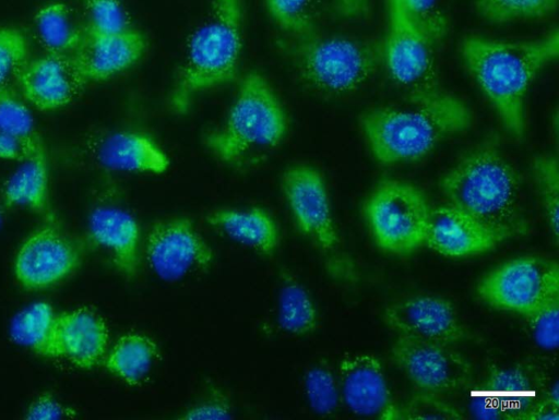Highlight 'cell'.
I'll list each match as a JSON object with an SVG mask.
<instances>
[{"label": "cell", "instance_id": "obj_18", "mask_svg": "<svg viewBox=\"0 0 559 420\" xmlns=\"http://www.w3.org/2000/svg\"><path fill=\"white\" fill-rule=\"evenodd\" d=\"M507 238L457 208L430 209L425 243L448 257H465L491 250Z\"/></svg>", "mask_w": 559, "mask_h": 420}, {"label": "cell", "instance_id": "obj_12", "mask_svg": "<svg viewBox=\"0 0 559 420\" xmlns=\"http://www.w3.org/2000/svg\"><path fill=\"white\" fill-rule=\"evenodd\" d=\"M556 262L539 256L513 259L477 285V293L492 308L526 316L543 299Z\"/></svg>", "mask_w": 559, "mask_h": 420}, {"label": "cell", "instance_id": "obj_42", "mask_svg": "<svg viewBox=\"0 0 559 420\" xmlns=\"http://www.w3.org/2000/svg\"><path fill=\"white\" fill-rule=\"evenodd\" d=\"M468 409L478 419H506L503 411L497 405L484 384L471 392Z\"/></svg>", "mask_w": 559, "mask_h": 420}, {"label": "cell", "instance_id": "obj_35", "mask_svg": "<svg viewBox=\"0 0 559 420\" xmlns=\"http://www.w3.org/2000/svg\"><path fill=\"white\" fill-rule=\"evenodd\" d=\"M451 0H401L411 20L436 45L449 29V7Z\"/></svg>", "mask_w": 559, "mask_h": 420}, {"label": "cell", "instance_id": "obj_45", "mask_svg": "<svg viewBox=\"0 0 559 420\" xmlns=\"http://www.w3.org/2000/svg\"><path fill=\"white\" fill-rule=\"evenodd\" d=\"M2 219H3V212H2V207L0 205V226H1Z\"/></svg>", "mask_w": 559, "mask_h": 420}, {"label": "cell", "instance_id": "obj_16", "mask_svg": "<svg viewBox=\"0 0 559 420\" xmlns=\"http://www.w3.org/2000/svg\"><path fill=\"white\" fill-rule=\"evenodd\" d=\"M145 48V37L134 28L106 34L85 26L71 56L85 83L100 82L134 65Z\"/></svg>", "mask_w": 559, "mask_h": 420}, {"label": "cell", "instance_id": "obj_1", "mask_svg": "<svg viewBox=\"0 0 559 420\" xmlns=\"http://www.w3.org/2000/svg\"><path fill=\"white\" fill-rule=\"evenodd\" d=\"M559 52L554 29L535 40L506 41L478 36L464 39L462 58L490 100L504 128L514 136L525 131V97L537 73Z\"/></svg>", "mask_w": 559, "mask_h": 420}, {"label": "cell", "instance_id": "obj_23", "mask_svg": "<svg viewBox=\"0 0 559 420\" xmlns=\"http://www.w3.org/2000/svg\"><path fill=\"white\" fill-rule=\"evenodd\" d=\"M485 387L506 419H524L545 391L543 375L533 367H490Z\"/></svg>", "mask_w": 559, "mask_h": 420}, {"label": "cell", "instance_id": "obj_26", "mask_svg": "<svg viewBox=\"0 0 559 420\" xmlns=\"http://www.w3.org/2000/svg\"><path fill=\"white\" fill-rule=\"evenodd\" d=\"M3 188L7 207H26L37 214L49 211V172L45 148L22 161Z\"/></svg>", "mask_w": 559, "mask_h": 420}, {"label": "cell", "instance_id": "obj_31", "mask_svg": "<svg viewBox=\"0 0 559 420\" xmlns=\"http://www.w3.org/2000/svg\"><path fill=\"white\" fill-rule=\"evenodd\" d=\"M304 388L310 408L320 416L332 415L340 403V387L330 365L319 361L311 365L304 379Z\"/></svg>", "mask_w": 559, "mask_h": 420}, {"label": "cell", "instance_id": "obj_13", "mask_svg": "<svg viewBox=\"0 0 559 420\" xmlns=\"http://www.w3.org/2000/svg\"><path fill=\"white\" fill-rule=\"evenodd\" d=\"M281 188L299 231L321 250H333L337 236L322 175L311 166L294 165L283 172Z\"/></svg>", "mask_w": 559, "mask_h": 420}, {"label": "cell", "instance_id": "obj_15", "mask_svg": "<svg viewBox=\"0 0 559 420\" xmlns=\"http://www.w3.org/2000/svg\"><path fill=\"white\" fill-rule=\"evenodd\" d=\"M338 387L343 401L353 413L386 420L402 419L382 365L374 356L344 355L338 365Z\"/></svg>", "mask_w": 559, "mask_h": 420}, {"label": "cell", "instance_id": "obj_11", "mask_svg": "<svg viewBox=\"0 0 559 420\" xmlns=\"http://www.w3.org/2000/svg\"><path fill=\"white\" fill-rule=\"evenodd\" d=\"M392 359L412 383L432 394L457 391L472 377L471 363L445 344L400 335Z\"/></svg>", "mask_w": 559, "mask_h": 420}, {"label": "cell", "instance_id": "obj_2", "mask_svg": "<svg viewBox=\"0 0 559 420\" xmlns=\"http://www.w3.org/2000/svg\"><path fill=\"white\" fill-rule=\"evenodd\" d=\"M441 189L449 205L507 239L525 233L520 181L496 137L466 154L443 177Z\"/></svg>", "mask_w": 559, "mask_h": 420}, {"label": "cell", "instance_id": "obj_28", "mask_svg": "<svg viewBox=\"0 0 559 420\" xmlns=\"http://www.w3.org/2000/svg\"><path fill=\"white\" fill-rule=\"evenodd\" d=\"M277 320L281 328L293 336H306L318 326L316 304L307 289L288 278L278 295Z\"/></svg>", "mask_w": 559, "mask_h": 420}, {"label": "cell", "instance_id": "obj_14", "mask_svg": "<svg viewBox=\"0 0 559 420\" xmlns=\"http://www.w3.org/2000/svg\"><path fill=\"white\" fill-rule=\"evenodd\" d=\"M16 81L23 99L40 111L66 107L85 84L71 53L51 51L28 59Z\"/></svg>", "mask_w": 559, "mask_h": 420}, {"label": "cell", "instance_id": "obj_20", "mask_svg": "<svg viewBox=\"0 0 559 420\" xmlns=\"http://www.w3.org/2000/svg\"><path fill=\"white\" fill-rule=\"evenodd\" d=\"M59 339L62 358L87 370L104 360L109 331L98 313L88 308H79L59 313Z\"/></svg>", "mask_w": 559, "mask_h": 420}, {"label": "cell", "instance_id": "obj_38", "mask_svg": "<svg viewBox=\"0 0 559 420\" xmlns=\"http://www.w3.org/2000/svg\"><path fill=\"white\" fill-rule=\"evenodd\" d=\"M402 419H462L463 415L436 394L420 392L401 409Z\"/></svg>", "mask_w": 559, "mask_h": 420}, {"label": "cell", "instance_id": "obj_25", "mask_svg": "<svg viewBox=\"0 0 559 420\" xmlns=\"http://www.w3.org/2000/svg\"><path fill=\"white\" fill-rule=\"evenodd\" d=\"M159 360L157 344L150 336L129 332L107 350L104 364L108 372L128 385L141 384Z\"/></svg>", "mask_w": 559, "mask_h": 420}, {"label": "cell", "instance_id": "obj_32", "mask_svg": "<svg viewBox=\"0 0 559 420\" xmlns=\"http://www.w3.org/2000/svg\"><path fill=\"white\" fill-rule=\"evenodd\" d=\"M0 132L29 144L43 143L26 101L9 86L0 88Z\"/></svg>", "mask_w": 559, "mask_h": 420}, {"label": "cell", "instance_id": "obj_30", "mask_svg": "<svg viewBox=\"0 0 559 420\" xmlns=\"http://www.w3.org/2000/svg\"><path fill=\"white\" fill-rule=\"evenodd\" d=\"M479 14L495 24L544 17L557 8L558 0H475Z\"/></svg>", "mask_w": 559, "mask_h": 420}, {"label": "cell", "instance_id": "obj_21", "mask_svg": "<svg viewBox=\"0 0 559 420\" xmlns=\"http://www.w3.org/2000/svg\"><path fill=\"white\" fill-rule=\"evenodd\" d=\"M95 154L104 167L118 171L159 175L169 167L167 155L153 140L132 131L103 136Z\"/></svg>", "mask_w": 559, "mask_h": 420}, {"label": "cell", "instance_id": "obj_19", "mask_svg": "<svg viewBox=\"0 0 559 420\" xmlns=\"http://www.w3.org/2000/svg\"><path fill=\"white\" fill-rule=\"evenodd\" d=\"M88 236L103 249L124 277L136 275L141 260V229L128 212L115 206L96 207L88 217Z\"/></svg>", "mask_w": 559, "mask_h": 420}, {"label": "cell", "instance_id": "obj_5", "mask_svg": "<svg viewBox=\"0 0 559 420\" xmlns=\"http://www.w3.org/2000/svg\"><path fill=\"white\" fill-rule=\"evenodd\" d=\"M286 132V115L271 85L251 72L241 80L224 124L209 132L204 143L221 161L237 165L249 153L278 145Z\"/></svg>", "mask_w": 559, "mask_h": 420}, {"label": "cell", "instance_id": "obj_33", "mask_svg": "<svg viewBox=\"0 0 559 420\" xmlns=\"http://www.w3.org/2000/svg\"><path fill=\"white\" fill-rule=\"evenodd\" d=\"M532 172L542 197L552 237L558 242L559 166L552 155H538L532 160Z\"/></svg>", "mask_w": 559, "mask_h": 420}, {"label": "cell", "instance_id": "obj_6", "mask_svg": "<svg viewBox=\"0 0 559 420\" xmlns=\"http://www.w3.org/2000/svg\"><path fill=\"white\" fill-rule=\"evenodd\" d=\"M302 79L328 94H349L374 74L378 50L364 40L344 36H317L304 40L296 55Z\"/></svg>", "mask_w": 559, "mask_h": 420}, {"label": "cell", "instance_id": "obj_8", "mask_svg": "<svg viewBox=\"0 0 559 420\" xmlns=\"http://www.w3.org/2000/svg\"><path fill=\"white\" fill-rule=\"evenodd\" d=\"M388 3L384 59L391 77L408 92L412 101L440 93L435 44L406 14L401 0H388Z\"/></svg>", "mask_w": 559, "mask_h": 420}, {"label": "cell", "instance_id": "obj_37", "mask_svg": "<svg viewBox=\"0 0 559 420\" xmlns=\"http://www.w3.org/2000/svg\"><path fill=\"white\" fill-rule=\"evenodd\" d=\"M90 22L86 25L99 33H120L128 28L127 14L119 0H86Z\"/></svg>", "mask_w": 559, "mask_h": 420}, {"label": "cell", "instance_id": "obj_3", "mask_svg": "<svg viewBox=\"0 0 559 420\" xmlns=\"http://www.w3.org/2000/svg\"><path fill=\"white\" fill-rule=\"evenodd\" d=\"M412 103V107L376 108L361 115L365 137L380 163L419 159L444 137L465 131L472 123L468 107L442 91Z\"/></svg>", "mask_w": 559, "mask_h": 420}, {"label": "cell", "instance_id": "obj_24", "mask_svg": "<svg viewBox=\"0 0 559 420\" xmlns=\"http://www.w3.org/2000/svg\"><path fill=\"white\" fill-rule=\"evenodd\" d=\"M10 336L14 343L45 358H61L59 313L51 304L37 301L12 320Z\"/></svg>", "mask_w": 559, "mask_h": 420}, {"label": "cell", "instance_id": "obj_40", "mask_svg": "<svg viewBox=\"0 0 559 420\" xmlns=\"http://www.w3.org/2000/svg\"><path fill=\"white\" fill-rule=\"evenodd\" d=\"M75 411L62 404L55 394L43 392L35 396L25 410V419L51 420L74 418Z\"/></svg>", "mask_w": 559, "mask_h": 420}, {"label": "cell", "instance_id": "obj_7", "mask_svg": "<svg viewBox=\"0 0 559 420\" xmlns=\"http://www.w3.org/2000/svg\"><path fill=\"white\" fill-rule=\"evenodd\" d=\"M366 216L378 245L394 254H408L425 243L430 209L412 184L388 180L370 194Z\"/></svg>", "mask_w": 559, "mask_h": 420}, {"label": "cell", "instance_id": "obj_29", "mask_svg": "<svg viewBox=\"0 0 559 420\" xmlns=\"http://www.w3.org/2000/svg\"><path fill=\"white\" fill-rule=\"evenodd\" d=\"M537 345L546 350L559 346V266L551 267L546 292L539 303L525 316Z\"/></svg>", "mask_w": 559, "mask_h": 420}, {"label": "cell", "instance_id": "obj_36", "mask_svg": "<svg viewBox=\"0 0 559 420\" xmlns=\"http://www.w3.org/2000/svg\"><path fill=\"white\" fill-rule=\"evenodd\" d=\"M28 44L25 35L15 27H0V88L16 79L28 61Z\"/></svg>", "mask_w": 559, "mask_h": 420}, {"label": "cell", "instance_id": "obj_41", "mask_svg": "<svg viewBox=\"0 0 559 420\" xmlns=\"http://www.w3.org/2000/svg\"><path fill=\"white\" fill-rule=\"evenodd\" d=\"M44 144H29L20 137L0 132V158L23 161L33 154L44 149Z\"/></svg>", "mask_w": 559, "mask_h": 420}, {"label": "cell", "instance_id": "obj_4", "mask_svg": "<svg viewBox=\"0 0 559 420\" xmlns=\"http://www.w3.org/2000/svg\"><path fill=\"white\" fill-rule=\"evenodd\" d=\"M241 0H211L205 20L189 38L170 94L171 108L186 112L201 93L234 77L242 47Z\"/></svg>", "mask_w": 559, "mask_h": 420}, {"label": "cell", "instance_id": "obj_34", "mask_svg": "<svg viewBox=\"0 0 559 420\" xmlns=\"http://www.w3.org/2000/svg\"><path fill=\"white\" fill-rule=\"evenodd\" d=\"M322 0H266L270 15L284 31L308 34L316 21Z\"/></svg>", "mask_w": 559, "mask_h": 420}, {"label": "cell", "instance_id": "obj_10", "mask_svg": "<svg viewBox=\"0 0 559 420\" xmlns=\"http://www.w3.org/2000/svg\"><path fill=\"white\" fill-rule=\"evenodd\" d=\"M81 244L53 224L43 225L21 242L13 262L16 281L26 290L53 287L81 266Z\"/></svg>", "mask_w": 559, "mask_h": 420}, {"label": "cell", "instance_id": "obj_44", "mask_svg": "<svg viewBox=\"0 0 559 420\" xmlns=\"http://www.w3.org/2000/svg\"><path fill=\"white\" fill-rule=\"evenodd\" d=\"M524 419L528 420H558L559 406L547 400L544 396L535 406L526 413Z\"/></svg>", "mask_w": 559, "mask_h": 420}, {"label": "cell", "instance_id": "obj_39", "mask_svg": "<svg viewBox=\"0 0 559 420\" xmlns=\"http://www.w3.org/2000/svg\"><path fill=\"white\" fill-rule=\"evenodd\" d=\"M183 420H226L233 418L229 398L219 389H211L180 415Z\"/></svg>", "mask_w": 559, "mask_h": 420}, {"label": "cell", "instance_id": "obj_22", "mask_svg": "<svg viewBox=\"0 0 559 420\" xmlns=\"http://www.w3.org/2000/svg\"><path fill=\"white\" fill-rule=\"evenodd\" d=\"M206 223L230 240L260 254L270 255L280 245V228L262 207H225L210 212Z\"/></svg>", "mask_w": 559, "mask_h": 420}, {"label": "cell", "instance_id": "obj_43", "mask_svg": "<svg viewBox=\"0 0 559 420\" xmlns=\"http://www.w3.org/2000/svg\"><path fill=\"white\" fill-rule=\"evenodd\" d=\"M371 0H336L340 15L347 19H360L368 14Z\"/></svg>", "mask_w": 559, "mask_h": 420}, {"label": "cell", "instance_id": "obj_17", "mask_svg": "<svg viewBox=\"0 0 559 420\" xmlns=\"http://www.w3.org/2000/svg\"><path fill=\"white\" fill-rule=\"evenodd\" d=\"M385 323L400 335L445 345L465 336L453 304L441 297L420 295L390 304L384 311Z\"/></svg>", "mask_w": 559, "mask_h": 420}, {"label": "cell", "instance_id": "obj_9", "mask_svg": "<svg viewBox=\"0 0 559 420\" xmlns=\"http://www.w3.org/2000/svg\"><path fill=\"white\" fill-rule=\"evenodd\" d=\"M143 251L151 271L169 283L202 274L214 261L213 249L187 217L155 221L146 232Z\"/></svg>", "mask_w": 559, "mask_h": 420}, {"label": "cell", "instance_id": "obj_27", "mask_svg": "<svg viewBox=\"0 0 559 420\" xmlns=\"http://www.w3.org/2000/svg\"><path fill=\"white\" fill-rule=\"evenodd\" d=\"M35 32L46 51L71 53L83 27L75 25L70 9L61 2L46 4L34 17Z\"/></svg>", "mask_w": 559, "mask_h": 420}]
</instances>
